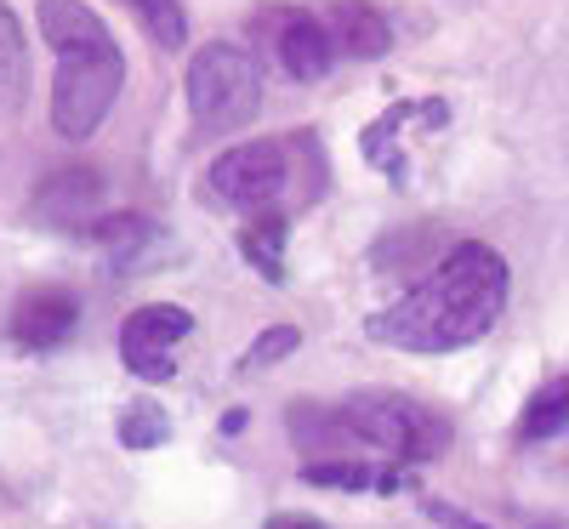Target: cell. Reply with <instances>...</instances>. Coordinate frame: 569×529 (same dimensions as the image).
Returning a JSON list of instances; mask_svg holds the SVG:
<instances>
[{
  "label": "cell",
  "mask_w": 569,
  "mask_h": 529,
  "mask_svg": "<svg viewBox=\"0 0 569 529\" xmlns=\"http://www.w3.org/2000/svg\"><path fill=\"white\" fill-rule=\"evenodd\" d=\"M98 194H103V182L91 177L86 166H74V171H58L52 182L34 194V206L52 217V222H69V217H86L91 206H98Z\"/></svg>",
  "instance_id": "cell-10"
},
{
  "label": "cell",
  "mask_w": 569,
  "mask_h": 529,
  "mask_svg": "<svg viewBox=\"0 0 569 529\" xmlns=\"http://www.w3.org/2000/svg\"><path fill=\"white\" fill-rule=\"evenodd\" d=\"M291 432L302 439V450L330 445V450H376L393 461H427L450 445V427L405 393H359L337 410H291Z\"/></svg>",
  "instance_id": "cell-3"
},
{
  "label": "cell",
  "mask_w": 569,
  "mask_h": 529,
  "mask_svg": "<svg viewBox=\"0 0 569 529\" xmlns=\"http://www.w3.org/2000/svg\"><path fill=\"white\" fill-rule=\"evenodd\" d=\"M188 109H194L200 126L228 131V126H251L262 109V69L246 46L211 40L188 58Z\"/></svg>",
  "instance_id": "cell-5"
},
{
  "label": "cell",
  "mask_w": 569,
  "mask_h": 529,
  "mask_svg": "<svg viewBox=\"0 0 569 529\" xmlns=\"http://www.w3.org/2000/svg\"><path fill=\"white\" fill-rule=\"evenodd\" d=\"M166 432H171V416H166L154 399H137V405L120 416V445H126V450H154V445H166Z\"/></svg>",
  "instance_id": "cell-17"
},
{
  "label": "cell",
  "mask_w": 569,
  "mask_h": 529,
  "mask_svg": "<svg viewBox=\"0 0 569 529\" xmlns=\"http://www.w3.org/2000/svg\"><path fill=\"white\" fill-rule=\"evenodd\" d=\"M40 34L58 58L52 74V126L69 142H86L98 131L126 86V52L109 34V23L86 7V0H40L34 7Z\"/></svg>",
  "instance_id": "cell-2"
},
{
  "label": "cell",
  "mask_w": 569,
  "mask_h": 529,
  "mask_svg": "<svg viewBox=\"0 0 569 529\" xmlns=\"http://www.w3.org/2000/svg\"><path fill=\"white\" fill-rule=\"evenodd\" d=\"M120 7L137 18V29L149 34L154 46H166V52H177V46L188 40V12H182V0H120Z\"/></svg>",
  "instance_id": "cell-12"
},
{
  "label": "cell",
  "mask_w": 569,
  "mask_h": 529,
  "mask_svg": "<svg viewBox=\"0 0 569 529\" xmlns=\"http://www.w3.org/2000/svg\"><path fill=\"white\" fill-rule=\"evenodd\" d=\"M325 188V154L313 137H251L211 166V194L251 217H284Z\"/></svg>",
  "instance_id": "cell-4"
},
{
  "label": "cell",
  "mask_w": 569,
  "mask_h": 529,
  "mask_svg": "<svg viewBox=\"0 0 569 529\" xmlns=\"http://www.w3.org/2000/svg\"><path fill=\"white\" fill-rule=\"evenodd\" d=\"M325 23H330V34L342 40V52H353V58H382L393 46V23L376 12L370 0H330Z\"/></svg>",
  "instance_id": "cell-9"
},
{
  "label": "cell",
  "mask_w": 569,
  "mask_h": 529,
  "mask_svg": "<svg viewBox=\"0 0 569 529\" xmlns=\"http://www.w3.org/2000/svg\"><path fill=\"white\" fill-rule=\"evenodd\" d=\"M313 485H342V490H399V472H382V467H370L359 456L348 461H308L302 467Z\"/></svg>",
  "instance_id": "cell-13"
},
{
  "label": "cell",
  "mask_w": 569,
  "mask_h": 529,
  "mask_svg": "<svg viewBox=\"0 0 569 529\" xmlns=\"http://www.w3.org/2000/svg\"><path fill=\"white\" fill-rule=\"evenodd\" d=\"M273 46H279V63L297 80H325L330 63H337V40H330V29L313 23V18H284Z\"/></svg>",
  "instance_id": "cell-8"
},
{
  "label": "cell",
  "mask_w": 569,
  "mask_h": 529,
  "mask_svg": "<svg viewBox=\"0 0 569 529\" xmlns=\"http://www.w3.org/2000/svg\"><path fill=\"white\" fill-rule=\"evenodd\" d=\"M284 233H291V217H251L240 228V251L262 279H284Z\"/></svg>",
  "instance_id": "cell-11"
},
{
  "label": "cell",
  "mask_w": 569,
  "mask_h": 529,
  "mask_svg": "<svg viewBox=\"0 0 569 529\" xmlns=\"http://www.w3.org/2000/svg\"><path fill=\"white\" fill-rule=\"evenodd\" d=\"M194 330V319H188V308L177 302H149V308H137L126 325H120V359L131 376L142 381H166L177 370V342Z\"/></svg>",
  "instance_id": "cell-6"
},
{
  "label": "cell",
  "mask_w": 569,
  "mask_h": 529,
  "mask_svg": "<svg viewBox=\"0 0 569 529\" xmlns=\"http://www.w3.org/2000/svg\"><path fill=\"white\" fill-rule=\"evenodd\" d=\"M23 63H29V40H23V23L18 12L0 0V103H18L23 91Z\"/></svg>",
  "instance_id": "cell-14"
},
{
  "label": "cell",
  "mask_w": 569,
  "mask_h": 529,
  "mask_svg": "<svg viewBox=\"0 0 569 529\" xmlns=\"http://www.w3.org/2000/svg\"><path fill=\"white\" fill-rule=\"evenodd\" d=\"M302 342V336L291 330V325H273V330H262L257 342H251V353H246V370H262V365H279L284 353H291Z\"/></svg>",
  "instance_id": "cell-18"
},
{
  "label": "cell",
  "mask_w": 569,
  "mask_h": 529,
  "mask_svg": "<svg viewBox=\"0 0 569 529\" xmlns=\"http://www.w3.org/2000/svg\"><path fill=\"white\" fill-rule=\"evenodd\" d=\"M74 325H80V302L69 291H58V285L52 291H29L12 313V342L46 353V348H63L74 336Z\"/></svg>",
  "instance_id": "cell-7"
},
{
  "label": "cell",
  "mask_w": 569,
  "mask_h": 529,
  "mask_svg": "<svg viewBox=\"0 0 569 529\" xmlns=\"http://www.w3.org/2000/svg\"><path fill=\"white\" fill-rule=\"evenodd\" d=\"M262 529H325L319 518H302V512H279V518H268Z\"/></svg>",
  "instance_id": "cell-19"
},
{
  "label": "cell",
  "mask_w": 569,
  "mask_h": 529,
  "mask_svg": "<svg viewBox=\"0 0 569 529\" xmlns=\"http://www.w3.org/2000/svg\"><path fill=\"white\" fill-rule=\"evenodd\" d=\"M91 233H98V246H109V251L120 257V268L137 262V251L160 239V228H154L149 217H131V211H126V217H98V228H91Z\"/></svg>",
  "instance_id": "cell-15"
},
{
  "label": "cell",
  "mask_w": 569,
  "mask_h": 529,
  "mask_svg": "<svg viewBox=\"0 0 569 529\" xmlns=\"http://www.w3.org/2000/svg\"><path fill=\"white\" fill-rule=\"evenodd\" d=\"M563 427H569V376L547 381V388L530 399V410H525L530 439H552V432H563Z\"/></svg>",
  "instance_id": "cell-16"
},
{
  "label": "cell",
  "mask_w": 569,
  "mask_h": 529,
  "mask_svg": "<svg viewBox=\"0 0 569 529\" xmlns=\"http://www.w3.org/2000/svg\"><path fill=\"white\" fill-rule=\"evenodd\" d=\"M507 291H512L507 257L496 246H485V239H461L416 291H405L393 308L370 319V336L399 353H421V359L456 353L496 330Z\"/></svg>",
  "instance_id": "cell-1"
}]
</instances>
